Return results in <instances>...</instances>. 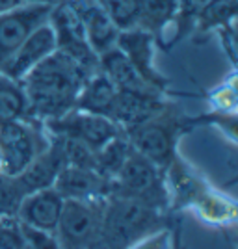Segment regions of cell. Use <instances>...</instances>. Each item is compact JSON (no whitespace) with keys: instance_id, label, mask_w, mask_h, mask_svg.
<instances>
[{"instance_id":"obj_16","label":"cell","mask_w":238,"mask_h":249,"mask_svg":"<svg viewBox=\"0 0 238 249\" xmlns=\"http://www.w3.org/2000/svg\"><path fill=\"white\" fill-rule=\"evenodd\" d=\"M99 69L110 78V82L114 84L117 91H127V93L138 95L162 93L156 88H153L142 74L136 71L134 65L127 60V56L117 47L103 52L99 56Z\"/></svg>"},{"instance_id":"obj_12","label":"cell","mask_w":238,"mask_h":249,"mask_svg":"<svg viewBox=\"0 0 238 249\" xmlns=\"http://www.w3.org/2000/svg\"><path fill=\"white\" fill-rule=\"evenodd\" d=\"M63 166H65V156H63L62 142L58 136H52V140H49L45 149L34 156L30 164L19 175H15V178L26 196L36 190L54 186V180Z\"/></svg>"},{"instance_id":"obj_1","label":"cell","mask_w":238,"mask_h":249,"mask_svg":"<svg viewBox=\"0 0 238 249\" xmlns=\"http://www.w3.org/2000/svg\"><path fill=\"white\" fill-rule=\"evenodd\" d=\"M88 76L92 74L69 54L56 49L19 80L28 101V115L43 123L67 114Z\"/></svg>"},{"instance_id":"obj_14","label":"cell","mask_w":238,"mask_h":249,"mask_svg":"<svg viewBox=\"0 0 238 249\" xmlns=\"http://www.w3.org/2000/svg\"><path fill=\"white\" fill-rule=\"evenodd\" d=\"M71 2L82 21L86 39L90 43V47L99 56L103 52L114 49L119 30L115 28L112 19L104 11L103 4L99 0H71Z\"/></svg>"},{"instance_id":"obj_10","label":"cell","mask_w":238,"mask_h":249,"mask_svg":"<svg viewBox=\"0 0 238 249\" xmlns=\"http://www.w3.org/2000/svg\"><path fill=\"white\" fill-rule=\"evenodd\" d=\"M58 49L56 43V36L54 30L49 24V21L37 26L32 32L30 36L19 45V49L11 54V58L4 63V67L0 69V73L10 76L13 80H21L24 74L30 69H34L39 62H43L49 54Z\"/></svg>"},{"instance_id":"obj_17","label":"cell","mask_w":238,"mask_h":249,"mask_svg":"<svg viewBox=\"0 0 238 249\" xmlns=\"http://www.w3.org/2000/svg\"><path fill=\"white\" fill-rule=\"evenodd\" d=\"M115 93H117L115 86L99 69L92 76H88V80L80 88L74 108L82 110V112H90V114L108 115V110L114 103Z\"/></svg>"},{"instance_id":"obj_9","label":"cell","mask_w":238,"mask_h":249,"mask_svg":"<svg viewBox=\"0 0 238 249\" xmlns=\"http://www.w3.org/2000/svg\"><path fill=\"white\" fill-rule=\"evenodd\" d=\"M115 47L127 56L136 71L158 91L166 89V78L155 67V36L144 28H128L117 34Z\"/></svg>"},{"instance_id":"obj_18","label":"cell","mask_w":238,"mask_h":249,"mask_svg":"<svg viewBox=\"0 0 238 249\" xmlns=\"http://www.w3.org/2000/svg\"><path fill=\"white\" fill-rule=\"evenodd\" d=\"M130 151H132V147L128 143L125 132L115 136L114 140H110L108 143H104L101 149L95 151V169L108 180H112L123 167Z\"/></svg>"},{"instance_id":"obj_20","label":"cell","mask_w":238,"mask_h":249,"mask_svg":"<svg viewBox=\"0 0 238 249\" xmlns=\"http://www.w3.org/2000/svg\"><path fill=\"white\" fill-rule=\"evenodd\" d=\"M175 0H142L140 19H138L136 26L156 36L167 22L175 17Z\"/></svg>"},{"instance_id":"obj_23","label":"cell","mask_w":238,"mask_h":249,"mask_svg":"<svg viewBox=\"0 0 238 249\" xmlns=\"http://www.w3.org/2000/svg\"><path fill=\"white\" fill-rule=\"evenodd\" d=\"M22 197L24 192L19 186L17 178L0 171V218H15Z\"/></svg>"},{"instance_id":"obj_4","label":"cell","mask_w":238,"mask_h":249,"mask_svg":"<svg viewBox=\"0 0 238 249\" xmlns=\"http://www.w3.org/2000/svg\"><path fill=\"white\" fill-rule=\"evenodd\" d=\"M110 196L134 199L164 212L167 205L164 171L132 149L119 173L110 180Z\"/></svg>"},{"instance_id":"obj_19","label":"cell","mask_w":238,"mask_h":249,"mask_svg":"<svg viewBox=\"0 0 238 249\" xmlns=\"http://www.w3.org/2000/svg\"><path fill=\"white\" fill-rule=\"evenodd\" d=\"M28 117V101L17 80L0 73V124Z\"/></svg>"},{"instance_id":"obj_7","label":"cell","mask_w":238,"mask_h":249,"mask_svg":"<svg viewBox=\"0 0 238 249\" xmlns=\"http://www.w3.org/2000/svg\"><path fill=\"white\" fill-rule=\"evenodd\" d=\"M43 126L52 136H62V138H73L92 147L93 151L101 149L104 143L114 140L115 136L123 134L121 126L115 124L106 115L90 114L73 108L67 114L60 115L56 119L43 121Z\"/></svg>"},{"instance_id":"obj_2","label":"cell","mask_w":238,"mask_h":249,"mask_svg":"<svg viewBox=\"0 0 238 249\" xmlns=\"http://www.w3.org/2000/svg\"><path fill=\"white\" fill-rule=\"evenodd\" d=\"M164 227V212L134 199L108 196L104 201L103 249H127Z\"/></svg>"},{"instance_id":"obj_28","label":"cell","mask_w":238,"mask_h":249,"mask_svg":"<svg viewBox=\"0 0 238 249\" xmlns=\"http://www.w3.org/2000/svg\"><path fill=\"white\" fill-rule=\"evenodd\" d=\"M22 4H26L24 0H0V13H4V11H10L13 8H19Z\"/></svg>"},{"instance_id":"obj_13","label":"cell","mask_w":238,"mask_h":249,"mask_svg":"<svg viewBox=\"0 0 238 249\" xmlns=\"http://www.w3.org/2000/svg\"><path fill=\"white\" fill-rule=\"evenodd\" d=\"M52 188L63 201H93L110 196V180L99 171L86 167L63 166Z\"/></svg>"},{"instance_id":"obj_8","label":"cell","mask_w":238,"mask_h":249,"mask_svg":"<svg viewBox=\"0 0 238 249\" xmlns=\"http://www.w3.org/2000/svg\"><path fill=\"white\" fill-rule=\"evenodd\" d=\"M52 6L22 4L0 13V69L32 32L49 21Z\"/></svg>"},{"instance_id":"obj_26","label":"cell","mask_w":238,"mask_h":249,"mask_svg":"<svg viewBox=\"0 0 238 249\" xmlns=\"http://www.w3.org/2000/svg\"><path fill=\"white\" fill-rule=\"evenodd\" d=\"M21 232L24 242L32 249H62L60 244H58V240H56V236H54V232H45V231L26 227V225H21Z\"/></svg>"},{"instance_id":"obj_3","label":"cell","mask_w":238,"mask_h":249,"mask_svg":"<svg viewBox=\"0 0 238 249\" xmlns=\"http://www.w3.org/2000/svg\"><path fill=\"white\" fill-rule=\"evenodd\" d=\"M181 128L183 123L179 115L169 112L166 104L162 112L123 132L136 153L166 171L177 160V140L181 136Z\"/></svg>"},{"instance_id":"obj_5","label":"cell","mask_w":238,"mask_h":249,"mask_svg":"<svg viewBox=\"0 0 238 249\" xmlns=\"http://www.w3.org/2000/svg\"><path fill=\"white\" fill-rule=\"evenodd\" d=\"M104 199L63 201L54 236L62 249H103Z\"/></svg>"},{"instance_id":"obj_24","label":"cell","mask_w":238,"mask_h":249,"mask_svg":"<svg viewBox=\"0 0 238 249\" xmlns=\"http://www.w3.org/2000/svg\"><path fill=\"white\" fill-rule=\"evenodd\" d=\"M58 138L62 142L65 166L95 169V151L92 147H88L86 143L78 142V140H73V138H62V136H58Z\"/></svg>"},{"instance_id":"obj_15","label":"cell","mask_w":238,"mask_h":249,"mask_svg":"<svg viewBox=\"0 0 238 249\" xmlns=\"http://www.w3.org/2000/svg\"><path fill=\"white\" fill-rule=\"evenodd\" d=\"M166 108V103L160 95H138L117 91L114 103L108 110V119L121 126V130L132 128L136 124L144 123L149 117L156 115Z\"/></svg>"},{"instance_id":"obj_11","label":"cell","mask_w":238,"mask_h":249,"mask_svg":"<svg viewBox=\"0 0 238 249\" xmlns=\"http://www.w3.org/2000/svg\"><path fill=\"white\" fill-rule=\"evenodd\" d=\"M63 197L54 188H43L26 194L21 199L15 218L21 225L54 232L62 216Z\"/></svg>"},{"instance_id":"obj_27","label":"cell","mask_w":238,"mask_h":249,"mask_svg":"<svg viewBox=\"0 0 238 249\" xmlns=\"http://www.w3.org/2000/svg\"><path fill=\"white\" fill-rule=\"evenodd\" d=\"M127 249H173V236L167 229L162 227L144 238H140Z\"/></svg>"},{"instance_id":"obj_22","label":"cell","mask_w":238,"mask_h":249,"mask_svg":"<svg viewBox=\"0 0 238 249\" xmlns=\"http://www.w3.org/2000/svg\"><path fill=\"white\" fill-rule=\"evenodd\" d=\"M99 2L103 4L104 11L108 13V17L112 19L119 32L134 28L138 24L142 0H99Z\"/></svg>"},{"instance_id":"obj_6","label":"cell","mask_w":238,"mask_h":249,"mask_svg":"<svg viewBox=\"0 0 238 249\" xmlns=\"http://www.w3.org/2000/svg\"><path fill=\"white\" fill-rule=\"evenodd\" d=\"M49 143L41 121L34 117H22L0 124V171L8 175H19Z\"/></svg>"},{"instance_id":"obj_21","label":"cell","mask_w":238,"mask_h":249,"mask_svg":"<svg viewBox=\"0 0 238 249\" xmlns=\"http://www.w3.org/2000/svg\"><path fill=\"white\" fill-rule=\"evenodd\" d=\"M237 11V0H210L207 8L197 15L194 26L201 30L208 28H220V26H231Z\"/></svg>"},{"instance_id":"obj_25","label":"cell","mask_w":238,"mask_h":249,"mask_svg":"<svg viewBox=\"0 0 238 249\" xmlns=\"http://www.w3.org/2000/svg\"><path fill=\"white\" fill-rule=\"evenodd\" d=\"M177 2V11L175 17L179 19V24L183 28L194 26L197 15L207 8V4L210 0H175Z\"/></svg>"},{"instance_id":"obj_29","label":"cell","mask_w":238,"mask_h":249,"mask_svg":"<svg viewBox=\"0 0 238 249\" xmlns=\"http://www.w3.org/2000/svg\"><path fill=\"white\" fill-rule=\"evenodd\" d=\"M26 4H47V6H54V4H58L60 0H24Z\"/></svg>"}]
</instances>
